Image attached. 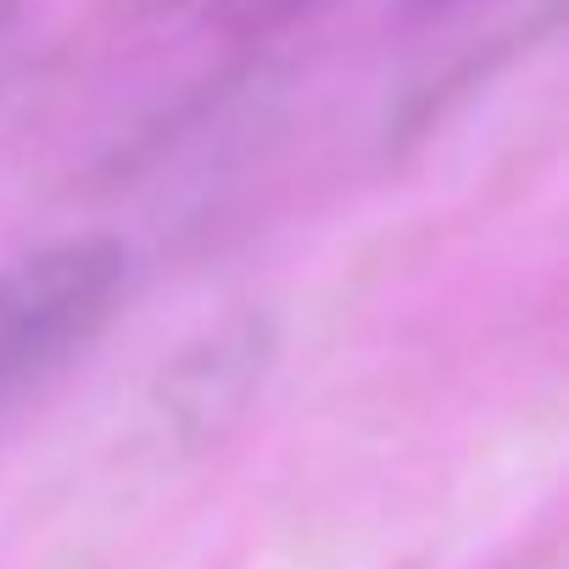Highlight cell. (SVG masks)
<instances>
[{"instance_id": "1", "label": "cell", "mask_w": 569, "mask_h": 569, "mask_svg": "<svg viewBox=\"0 0 569 569\" xmlns=\"http://www.w3.org/2000/svg\"><path fill=\"white\" fill-rule=\"evenodd\" d=\"M129 246L73 234L0 268V402L68 369L123 308Z\"/></svg>"}, {"instance_id": "2", "label": "cell", "mask_w": 569, "mask_h": 569, "mask_svg": "<svg viewBox=\"0 0 569 569\" xmlns=\"http://www.w3.org/2000/svg\"><path fill=\"white\" fill-rule=\"evenodd\" d=\"M273 358H279V325L257 308H240L212 330H201L196 341H184L162 363L151 391V413L162 436H173V447L184 452L223 441L257 402Z\"/></svg>"}, {"instance_id": "3", "label": "cell", "mask_w": 569, "mask_h": 569, "mask_svg": "<svg viewBox=\"0 0 569 569\" xmlns=\"http://www.w3.org/2000/svg\"><path fill=\"white\" fill-rule=\"evenodd\" d=\"M196 18L229 29V34H279L313 12H325L330 0H179Z\"/></svg>"}, {"instance_id": "4", "label": "cell", "mask_w": 569, "mask_h": 569, "mask_svg": "<svg viewBox=\"0 0 569 569\" xmlns=\"http://www.w3.org/2000/svg\"><path fill=\"white\" fill-rule=\"evenodd\" d=\"M463 7H475V0H408L413 18H452V12H463Z\"/></svg>"}, {"instance_id": "5", "label": "cell", "mask_w": 569, "mask_h": 569, "mask_svg": "<svg viewBox=\"0 0 569 569\" xmlns=\"http://www.w3.org/2000/svg\"><path fill=\"white\" fill-rule=\"evenodd\" d=\"M18 18H23V0H0V57L12 51V34H18Z\"/></svg>"}]
</instances>
